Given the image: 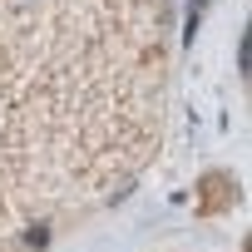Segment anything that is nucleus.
<instances>
[{"mask_svg": "<svg viewBox=\"0 0 252 252\" xmlns=\"http://www.w3.org/2000/svg\"><path fill=\"white\" fill-rule=\"evenodd\" d=\"M173 0H0V252H45L158 158Z\"/></svg>", "mask_w": 252, "mask_h": 252, "instance_id": "obj_1", "label": "nucleus"}]
</instances>
